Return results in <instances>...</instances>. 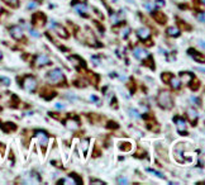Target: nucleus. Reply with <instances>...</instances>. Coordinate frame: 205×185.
I'll list each match as a JSON object with an SVG mask.
<instances>
[{"label": "nucleus", "mask_w": 205, "mask_h": 185, "mask_svg": "<svg viewBox=\"0 0 205 185\" xmlns=\"http://www.w3.org/2000/svg\"><path fill=\"white\" fill-rule=\"evenodd\" d=\"M0 83H3V84H5V85H9V84H10V80H9L8 78L2 76V78H0Z\"/></svg>", "instance_id": "33"}, {"label": "nucleus", "mask_w": 205, "mask_h": 185, "mask_svg": "<svg viewBox=\"0 0 205 185\" xmlns=\"http://www.w3.org/2000/svg\"><path fill=\"white\" fill-rule=\"evenodd\" d=\"M90 184L91 185H104L105 183H103V181H90Z\"/></svg>", "instance_id": "39"}, {"label": "nucleus", "mask_w": 205, "mask_h": 185, "mask_svg": "<svg viewBox=\"0 0 205 185\" xmlns=\"http://www.w3.org/2000/svg\"><path fill=\"white\" fill-rule=\"evenodd\" d=\"M10 34L14 40H22L23 38V31L21 27H18V26H14L10 28Z\"/></svg>", "instance_id": "5"}, {"label": "nucleus", "mask_w": 205, "mask_h": 185, "mask_svg": "<svg viewBox=\"0 0 205 185\" xmlns=\"http://www.w3.org/2000/svg\"><path fill=\"white\" fill-rule=\"evenodd\" d=\"M127 2H130V3H133V0H127Z\"/></svg>", "instance_id": "48"}, {"label": "nucleus", "mask_w": 205, "mask_h": 185, "mask_svg": "<svg viewBox=\"0 0 205 185\" xmlns=\"http://www.w3.org/2000/svg\"><path fill=\"white\" fill-rule=\"evenodd\" d=\"M35 137L38 138L40 143H41L43 147H46V145H47V142H48V136H47L46 132H43V131H38V132L35 133Z\"/></svg>", "instance_id": "10"}, {"label": "nucleus", "mask_w": 205, "mask_h": 185, "mask_svg": "<svg viewBox=\"0 0 205 185\" xmlns=\"http://www.w3.org/2000/svg\"><path fill=\"white\" fill-rule=\"evenodd\" d=\"M118 183H119V184H124V185L129 184V183H128V180H127L125 178H119V179H118Z\"/></svg>", "instance_id": "35"}, {"label": "nucleus", "mask_w": 205, "mask_h": 185, "mask_svg": "<svg viewBox=\"0 0 205 185\" xmlns=\"http://www.w3.org/2000/svg\"><path fill=\"white\" fill-rule=\"evenodd\" d=\"M66 127H68L70 129H72V131H76V129L79 128V123H77V119H68L66 122Z\"/></svg>", "instance_id": "19"}, {"label": "nucleus", "mask_w": 205, "mask_h": 185, "mask_svg": "<svg viewBox=\"0 0 205 185\" xmlns=\"http://www.w3.org/2000/svg\"><path fill=\"white\" fill-rule=\"evenodd\" d=\"M29 32H30V33H32L33 36H35V37H38V36H40V33H37V32H34V31H32V29H30Z\"/></svg>", "instance_id": "45"}, {"label": "nucleus", "mask_w": 205, "mask_h": 185, "mask_svg": "<svg viewBox=\"0 0 205 185\" xmlns=\"http://www.w3.org/2000/svg\"><path fill=\"white\" fill-rule=\"evenodd\" d=\"M4 2H5L8 5L13 7V8H16L18 5H19V3H18V0H4Z\"/></svg>", "instance_id": "27"}, {"label": "nucleus", "mask_w": 205, "mask_h": 185, "mask_svg": "<svg viewBox=\"0 0 205 185\" xmlns=\"http://www.w3.org/2000/svg\"><path fill=\"white\" fill-rule=\"evenodd\" d=\"M53 31L57 33V36H60L61 38H65L67 40L68 38V32L62 27V26H58V24H53Z\"/></svg>", "instance_id": "7"}, {"label": "nucleus", "mask_w": 205, "mask_h": 185, "mask_svg": "<svg viewBox=\"0 0 205 185\" xmlns=\"http://www.w3.org/2000/svg\"><path fill=\"white\" fill-rule=\"evenodd\" d=\"M90 100H91V102H94V103H98V97L91 95V97H90Z\"/></svg>", "instance_id": "42"}, {"label": "nucleus", "mask_w": 205, "mask_h": 185, "mask_svg": "<svg viewBox=\"0 0 205 185\" xmlns=\"http://www.w3.org/2000/svg\"><path fill=\"white\" fill-rule=\"evenodd\" d=\"M0 127H2L5 132H9V131H15L16 129V126L13 124V123H4V124H0Z\"/></svg>", "instance_id": "21"}, {"label": "nucleus", "mask_w": 205, "mask_h": 185, "mask_svg": "<svg viewBox=\"0 0 205 185\" xmlns=\"http://www.w3.org/2000/svg\"><path fill=\"white\" fill-rule=\"evenodd\" d=\"M170 83H171V86H172L174 89H179V88L181 86V80L177 79V78H171Z\"/></svg>", "instance_id": "22"}, {"label": "nucleus", "mask_w": 205, "mask_h": 185, "mask_svg": "<svg viewBox=\"0 0 205 185\" xmlns=\"http://www.w3.org/2000/svg\"><path fill=\"white\" fill-rule=\"evenodd\" d=\"M201 2H203V4H205V0H201Z\"/></svg>", "instance_id": "49"}, {"label": "nucleus", "mask_w": 205, "mask_h": 185, "mask_svg": "<svg viewBox=\"0 0 205 185\" xmlns=\"http://www.w3.org/2000/svg\"><path fill=\"white\" fill-rule=\"evenodd\" d=\"M147 173H150V174H153V175H156V176H158L160 179H166V176L162 174V173H158V171H156V170H153V169H147Z\"/></svg>", "instance_id": "24"}, {"label": "nucleus", "mask_w": 205, "mask_h": 185, "mask_svg": "<svg viewBox=\"0 0 205 185\" xmlns=\"http://www.w3.org/2000/svg\"><path fill=\"white\" fill-rule=\"evenodd\" d=\"M171 78H172V75H171L170 72H163V74H162V79H163L165 83H169Z\"/></svg>", "instance_id": "28"}, {"label": "nucleus", "mask_w": 205, "mask_h": 185, "mask_svg": "<svg viewBox=\"0 0 205 185\" xmlns=\"http://www.w3.org/2000/svg\"><path fill=\"white\" fill-rule=\"evenodd\" d=\"M134 156H136V157H139V156H141V157H143V156H146V152H144L142 149H139V151H138Z\"/></svg>", "instance_id": "34"}, {"label": "nucleus", "mask_w": 205, "mask_h": 185, "mask_svg": "<svg viewBox=\"0 0 205 185\" xmlns=\"http://www.w3.org/2000/svg\"><path fill=\"white\" fill-rule=\"evenodd\" d=\"M28 9H34L35 7H37V3H33V2H30V3H28Z\"/></svg>", "instance_id": "36"}, {"label": "nucleus", "mask_w": 205, "mask_h": 185, "mask_svg": "<svg viewBox=\"0 0 205 185\" xmlns=\"http://www.w3.org/2000/svg\"><path fill=\"white\" fill-rule=\"evenodd\" d=\"M134 56L138 60H146V59L150 57V53H148L146 50H143V48H136L134 50Z\"/></svg>", "instance_id": "9"}, {"label": "nucleus", "mask_w": 205, "mask_h": 185, "mask_svg": "<svg viewBox=\"0 0 205 185\" xmlns=\"http://www.w3.org/2000/svg\"><path fill=\"white\" fill-rule=\"evenodd\" d=\"M198 43H199V46H201V47L205 48V41H198Z\"/></svg>", "instance_id": "44"}, {"label": "nucleus", "mask_w": 205, "mask_h": 185, "mask_svg": "<svg viewBox=\"0 0 205 185\" xmlns=\"http://www.w3.org/2000/svg\"><path fill=\"white\" fill-rule=\"evenodd\" d=\"M73 8H75V10L81 15H86V13L89 12V8L85 4H81V3H79V4L73 3Z\"/></svg>", "instance_id": "15"}, {"label": "nucleus", "mask_w": 205, "mask_h": 185, "mask_svg": "<svg viewBox=\"0 0 205 185\" xmlns=\"http://www.w3.org/2000/svg\"><path fill=\"white\" fill-rule=\"evenodd\" d=\"M198 19L203 23H205V13H199L198 14Z\"/></svg>", "instance_id": "32"}, {"label": "nucleus", "mask_w": 205, "mask_h": 185, "mask_svg": "<svg viewBox=\"0 0 205 185\" xmlns=\"http://www.w3.org/2000/svg\"><path fill=\"white\" fill-rule=\"evenodd\" d=\"M61 184H71V185H73V184H76V181L75 180H72V176H70V178H67V179H62L61 181H60Z\"/></svg>", "instance_id": "26"}, {"label": "nucleus", "mask_w": 205, "mask_h": 185, "mask_svg": "<svg viewBox=\"0 0 205 185\" xmlns=\"http://www.w3.org/2000/svg\"><path fill=\"white\" fill-rule=\"evenodd\" d=\"M156 4H157V7H163L165 5V0H157Z\"/></svg>", "instance_id": "40"}, {"label": "nucleus", "mask_w": 205, "mask_h": 185, "mask_svg": "<svg viewBox=\"0 0 205 185\" xmlns=\"http://www.w3.org/2000/svg\"><path fill=\"white\" fill-rule=\"evenodd\" d=\"M23 88L28 91H34L35 88H37V81L34 78L29 76V78H26L24 81H23Z\"/></svg>", "instance_id": "3"}, {"label": "nucleus", "mask_w": 205, "mask_h": 185, "mask_svg": "<svg viewBox=\"0 0 205 185\" xmlns=\"http://www.w3.org/2000/svg\"><path fill=\"white\" fill-rule=\"evenodd\" d=\"M137 36L139 37L141 40L146 41L147 38H150V36H151V31L148 29V28H141L137 31Z\"/></svg>", "instance_id": "12"}, {"label": "nucleus", "mask_w": 205, "mask_h": 185, "mask_svg": "<svg viewBox=\"0 0 205 185\" xmlns=\"http://www.w3.org/2000/svg\"><path fill=\"white\" fill-rule=\"evenodd\" d=\"M111 2H118V0H111Z\"/></svg>", "instance_id": "50"}, {"label": "nucleus", "mask_w": 205, "mask_h": 185, "mask_svg": "<svg viewBox=\"0 0 205 185\" xmlns=\"http://www.w3.org/2000/svg\"><path fill=\"white\" fill-rule=\"evenodd\" d=\"M128 33H129V28H124V29L122 31V36H124V37H127Z\"/></svg>", "instance_id": "41"}, {"label": "nucleus", "mask_w": 205, "mask_h": 185, "mask_svg": "<svg viewBox=\"0 0 205 185\" xmlns=\"http://www.w3.org/2000/svg\"><path fill=\"white\" fill-rule=\"evenodd\" d=\"M89 143H90V141H89V140H84V141L81 142V147H82V151H84V154H86V152H87Z\"/></svg>", "instance_id": "25"}, {"label": "nucleus", "mask_w": 205, "mask_h": 185, "mask_svg": "<svg viewBox=\"0 0 205 185\" xmlns=\"http://www.w3.org/2000/svg\"><path fill=\"white\" fill-rule=\"evenodd\" d=\"M180 76H181V81H182V83H185V84H190V83L193 81V79H194V74L184 71V72L180 74Z\"/></svg>", "instance_id": "13"}, {"label": "nucleus", "mask_w": 205, "mask_h": 185, "mask_svg": "<svg viewBox=\"0 0 205 185\" xmlns=\"http://www.w3.org/2000/svg\"><path fill=\"white\" fill-rule=\"evenodd\" d=\"M34 26H43L46 23V17L43 13H37L33 15V19H32Z\"/></svg>", "instance_id": "4"}, {"label": "nucleus", "mask_w": 205, "mask_h": 185, "mask_svg": "<svg viewBox=\"0 0 205 185\" xmlns=\"http://www.w3.org/2000/svg\"><path fill=\"white\" fill-rule=\"evenodd\" d=\"M174 122L176 123V126L179 128V132L182 133V135H186V123H185V121L181 117H175Z\"/></svg>", "instance_id": "6"}, {"label": "nucleus", "mask_w": 205, "mask_h": 185, "mask_svg": "<svg viewBox=\"0 0 205 185\" xmlns=\"http://www.w3.org/2000/svg\"><path fill=\"white\" fill-rule=\"evenodd\" d=\"M56 108H63V104H61V103H57V104H56Z\"/></svg>", "instance_id": "46"}, {"label": "nucleus", "mask_w": 205, "mask_h": 185, "mask_svg": "<svg viewBox=\"0 0 205 185\" xmlns=\"http://www.w3.org/2000/svg\"><path fill=\"white\" fill-rule=\"evenodd\" d=\"M193 81H194V84H191V89H193V90H198V88H199V80L194 78Z\"/></svg>", "instance_id": "30"}, {"label": "nucleus", "mask_w": 205, "mask_h": 185, "mask_svg": "<svg viewBox=\"0 0 205 185\" xmlns=\"http://www.w3.org/2000/svg\"><path fill=\"white\" fill-rule=\"evenodd\" d=\"M158 104L163 108V109H170L172 107V99H171V94L169 91H161L158 94Z\"/></svg>", "instance_id": "2"}, {"label": "nucleus", "mask_w": 205, "mask_h": 185, "mask_svg": "<svg viewBox=\"0 0 205 185\" xmlns=\"http://www.w3.org/2000/svg\"><path fill=\"white\" fill-rule=\"evenodd\" d=\"M190 102H193L194 104H198V105H200L201 103L198 100V98H195V97H193V98H190Z\"/></svg>", "instance_id": "37"}, {"label": "nucleus", "mask_w": 205, "mask_h": 185, "mask_svg": "<svg viewBox=\"0 0 205 185\" xmlns=\"http://www.w3.org/2000/svg\"><path fill=\"white\" fill-rule=\"evenodd\" d=\"M70 61L72 62V65H73V66H76V67H80V66H81V67H84V69L86 67V64H85V61H84L81 57H77V56H71V57H70Z\"/></svg>", "instance_id": "11"}, {"label": "nucleus", "mask_w": 205, "mask_h": 185, "mask_svg": "<svg viewBox=\"0 0 205 185\" xmlns=\"http://www.w3.org/2000/svg\"><path fill=\"white\" fill-rule=\"evenodd\" d=\"M51 64V60L46 56V55H40V56H37L35 59V66H46V65H49Z\"/></svg>", "instance_id": "8"}, {"label": "nucleus", "mask_w": 205, "mask_h": 185, "mask_svg": "<svg viewBox=\"0 0 205 185\" xmlns=\"http://www.w3.org/2000/svg\"><path fill=\"white\" fill-rule=\"evenodd\" d=\"M2 57H3V55H2V52H0V60H2Z\"/></svg>", "instance_id": "47"}, {"label": "nucleus", "mask_w": 205, "mask_h": 185, "mask_svg": "<svg viewBox=\"0 0 205 185\" xmlns=\"http://www.w3.org/2000/svg\"><path fill=\"white\" fill-rule=\"evenodd\" d=\"M130 114H132V116H134V117H137V118H139V117H141V116H139V114L136 112L134 109H130Z\"/></svg>", "instance_id": "38"}, {"label": "nucleus", "mask_w": 205, "mask_h": 185, "mask_svg": "<svg viewBox=\"0 0 205 185\" xmlns=\"http://www.w3.org/2000/svg\"><path fill=\"white\" fill-rule=\"evenodd\" d=\"M144 8H146L147 10H150V12H153V10H155V5H153V3H151V2L144 3Z\"/></svg>", "instance_id": "29"}, {"label": "nucleus", "mask_w": 205, "mask_h": 185, "mask_svg": "<svg viewBox=\"0 0 205 185\" xmlns=\"http://www.w3.org/2000/svg\"><path fill=\"white\" fill-rule=\"evenodd\" d=\"M108 127H114V128H118V124H115V123L111 122V123H109V124H108Z\"/></svg>", "instance_id": "43"}, {"label": "nucleus", "mask_w": 205, "mask_h": 185, "mask_svg": "<svg viewBox=\"0 0 205 185\" xmlns=\"http://www.w3.org/2000/svg\"><path fill=\"white\" fill-rule=\"evenodd\" d=\"M153 18L156 19V22H158V23H161V24H165L166 21H167L166 15H165L163 13H161V12H156V13H153Z\"/></svg>", "instance_id": "17"}, {"label": "nucleus", "mask_w": 205, "mask_h": 185, "mask_svg": "<svg viewBox=\"0 0 205 185\" xmlns=\"http://www.w3.org/2000/svg\"><path fill=\"white\" fill-rule=\"evenodd\" d=\"M188 117H189L191 124H195V123H196V119H198L196 110H195V109H189V110H188Z\"/></svg>", "instance_id": "18"}, {"label": "nucleus", "mask_w": 205, "mask_h": 185, "mask_svg": "<svg viewBox=\"0 0 205 185\" xmlns=\"http://www.w3.org/2000/svg\"><path fill=\"white\" fill-rule=\"evenodd\" d=\"M188 52H189V55H191V56H193V59H194L195 61H198V62H203V64L205 62V57L203 56L201 53L196 52L195 50H193V48H191V50H189Z\"/></svg>", "instance_id": "14"}, {"label": "nucleus", "mask_w": 205, "mask_h": 185, "mask_svg": "<svg viewBox=\"0 0 205 185\" xmlns=\"http://www.w3.org/2000/svg\"><path fill=\"white\" fill-rule=\"evenodd\" d=\"M47 80L49 84H61L65 81V76H63V72L60 69H54L51 70L47 74Z\"/></svg>", "instance_id": "1"}, {"label": "nucleus", "mask_w": 205, "mask_h": 185, "mask_svg": "<svg viewBox=\"0 0 205 185\" xmlns=\"http://www.w3.org/2000/svg\"><path fill=\"white\" fill-rule=\"evenodd\" d=\"M91 61H92V64H94L95 66L100 65V60H99V57H96V56H92V57H91Z\"/></svg>", "instance_id": "31"}, {"label": "nucleus", "mask_w": 205, "mask_h": 185, "mask_svg": "<svg viewBox=\"0 0 205 185\" xmlns=\"http://www.w3.org/2000/svg\"><path fill=\"white\" fill-rule=\"evenodd\" d=\"M180 29L177 27H170V28H167V34L171 36V37H179L180 36Z\"/></svg>", "instance_id": "20"}, {"label": "nucleus", "mask_w": 205, "mask_h": 185, "mask_svg": "<svg viewBox=\"0 0 205 185\" xmlns=\"http://www.w3.org/2000/svg\"><path fill=\"white\" fill-rule=\"evenodd\" d=\"M86 43L90 46H99V43L95 40V37L92 36V33L90 31H86Z\"/></svg>", "instance_id": "16"}, {"label": "nucleus", "mask_w": 205, "mask_h": 185, "mask_svg": "<svg viewBox=\"0 0 205 185\" xmlns=\"http://www.w3.org/2000/svg\"><path fill=\"white\" fill-rule=\"evenodd\" d=\"M119 149L122 151H129L130 149H132V145H130L129 142H120L119 143Z\"/></svg>", "instance_id": "23"}]
</instances>
